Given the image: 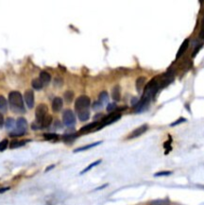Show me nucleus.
Here are the masks:
<instances>
[{
	"instance_id": "obj_9",
	"label": "nucleus",
	"mask_w": 204,
	"mask_h": 205,
	"mask_svg": "<svg viewBox=\"0 0 204 205\" xmlns=\"http://www.w3.org/2000/svg\"><path fill=\"white\" fill-rule=\"evenodd\" d=\"M147 125H143L141 127H139L136 129H134V131L131 133V135L128 136V138L132 139V138H136L138 136H140L143 133L147 132Z\"/></svg>"
},
{
	"instance_id": "obj_12",
	"label": "nucleus",
	"mask_w": 204,
	"mask_h": 205,
	"mask_svg": "<svg viewBox=\"0 0 204 205\" xmlns=\"http://www.w3.org/2000/svg\"><path fill=\"white\" fill-rule=\"evenodd\" d=\"M189 46V40L188 39H185L183 41V43L181 44V47H180V49L178 51V53H177V55H176V58L177 59H179L182 56V54H183L186 50H187V48H188Z\"/></svg>"
},
{
	"instance_id": "obj_30",
	"label": "nucleus",
	"mask_w": 204,
	"mask_h": 205,
	"mask_svg": "<svg viewBox=\"0 0 204 205\" xmlns=\"http://www.w3.org/2000/svg\"><path fill=\"white\" fill-rule=\"evenodd\" d=\"M171 174V171H162V172H158L154 176L155 177H161V176H167Z\"/></svg>"
},
{
	"instance_id": "obj_17",
	"label": "nucleus",
	"mask_w": 204,
	"mask_h": 205,
	"mask_svg": "<svg viewBox=\"0 0 204 205\" xmlns=\"http://www.w3.org/2000/svg\"><path fill=\"white\" fill-rule=\"evenodd\" d=\"M98 101L101 102L102 105H104V104H109L108 102H109V96H108V93L105 91L103 92H101L100 95H99V98H98Z\"/></svg>"
},
{
	"instance_id": "obj_26",
	"label": "nucleus",
	"mask_w": 204,
	"mask_h": 205,
	"mask_svg": "<svg viewBox=\"0 0 204 205\" xmlns=\"http://www.w3.org/2000/svg\"><path fill=\"white\" fill-rule=\"evenodd\" d=\"M44 136L46 140H51V141H55V140L59 139V135L56 133H45Z\"/></svg>"
},
{
	"instance_id": "obj_33",
	"label": "nucleus",
	"mask_w": 204,
	"mask_h": 205,
	"mask_svg": "<svg viewBox=\"0 0 204 205\" xmlns=\"http://www.w3.org/2000/svg\"><path fill=\"white\" fill-rule=\"evenodd\" d=\"M200 38H201V39L204 38V18L202 20V24H201V30H200Z\"/></svg>"
},
{
	"instance_id": "obj_22",
	"label": "nucleus",
	"mask_w": 204,
	"mask_h": 205,
	"mask_svg": "<svg viewBox=\"0 0 204 205\" xmlns=\"http://www.w3.org/2000/svg\"><path fill=\"white\" fill-rule=\"evenodd\" d=\"M15 125H16V122L14 121L13 118L12 117H9L8 119L6 120V129H15Z\"/></svg>"
},
{
	"instance_id": "obj_27",
	"label": "nucleus",
	"mask_w": 204,
	"mask_h": 205,
	"mask_svg": "<svg viewBox=\"0 0 204 205\" xmlns=\"http://www.w3.org/2000/svg\"><path fill=\"white\" fill-rule=\"evenodd\" d=\"M8 140L7 139H4L3 141L0 142V151H3V150H5L8 147Z\"/></svg>"
},
{
	"instance_id": "obj_10",
	"label": "nucleus",
	"mask_w": 204,
	"mask_h": 205,
	"mask_svg": "<svg viewBox=\"0 0 204 205\" xmlns=\"http://www.w3.org/2000/svg\"><path fill=\"white\" fill-rule=\"evenodd\" d=\"M62 105H63L62 99L61 98H55L52 101V110L56 112H60L62 108Z\"/></svg>"
},
{
	"instance_id": "obj_5",
	"label": "nucleus",
	"mask_w": 204,
	"mask_h": 205,
	"mask_svg": "<svg viewBox=\"0 0 204 205\" xmlns=\"http://www.w3.org/2000/svg\"><path fill=\"white\" fill-rule=\"evenodd\" d=\"M120 117H121V115L119 114V112H112V114L109 115L108 116H105V117L102 118V120L99 122V125L98 126V128H96L95 131H98V129H102V128L107 126V125H110V124L114 123V122H115L117 120H119Z\"/></svg>"
},
{
	"instance_id": "obj_8",
	"label": "nucleus",
	"mask_w": 204,
	"mask_h": 205,
	"mask_svg": "<svg viewBox=\"0 0 204 205\" xmlns=\"http://www.w3.org/2000/svg\"><path fill=\"white\" fill-rule=\"evenodd\" d=\"M24 98L29 109H32L34 106V93L32 90H26L24 94Z\"/></svg>"
},
{
	"instance_id": "obj_6",
	"label": "nucleus",
	"mask_w": 204,
	"mask_h": 205,
	"mask_svg": "<svg viewBox=\"0 0 204 205\" xmlns=\"http://www.w3.org/2000/svg\"><path fill=\"white\" fill-rule=\"evenodd\" d=\"M62 121L63 124L68 128H71L76 123V116H75L73 111L65 110L62 114Z\"/></svg>"
},
{
	"instance_id": "obj_11",
	"label": "nucleus",
	"mask_w": 204,
	"mask_h": 205,
	"mask_svg": "<svg viewBox=\"0 0 204 205\" xmlns=\"http://www.w3.org/2000/svg\"><path fill=\"white\" fill-rule=\"evenodd\" d=\"M99 125V122H93V123H91V124H88V125L86 126H84L82 127L81 129H79V132L80 133H85V132H89L91 131H94V129H95L96 128H98V126Z\"/></svg>"
},
{
	"instance_id": "obj_23",
	"label": "nucleus",
	"mask_w": 204,
	"mask_h": 205,
	"mask_svg": "<svg viewBox=\"0 0 204 205\" xmlns=\"http://www.w3.org/2000/svg\"><path fill=\"white\" fill-rule=\"evenodd\" d=\"M28 142L26 140H23V141H12L10 143V148H19V147H23V145H26V143Z\"/></svg>"
},
{
	"instance_id": "obj_24",
	"label": "nucleus",
	"mask_w": 204,
	"mask_h": 205,
	"mask_svg": "<svg viewBox=\"0 0 204 205\" xmlns=\"http://www.w3.org/2000/svg\"><path fill=\"white\" fill-rule=\"evenodd\" d=\"M101 163V160H98V161H95V162H94V163L93 164H91V165H89L87 167H86V168H85V169H83L81 172H80V174H84V173H86V172L87 171H89V170H91V169H92L93 168V167H95V165H99Z\"/></svg>"
},
{
	"instance_id": "obj_21",
	"label": "nucleus",
	"mask_w": 204,
	"mask_h": 205,
	"mask_svg": "<svg viewBox=\"0 0 204 205\" xmlns=\"http://www.w3.org/2000/svg\"><path fill=\"white\" fill-rule=\"evenodd\" d=\"M145 82H146V78H145V77H140V78L137 79V80H136V89H137L138 92H140L142 90V88L144 87Z\"/></svg>"
},
{
	"instance_id": "obj_36",
	"label": "nucleus",
	"mask_w": 204,
	"mask_h": 205,
	"mask_svg": "<svg viewBox=\"0 0 204 205\" xmlns=\"http://www.w3.org/2000/svg\"><path fill=\"white\" fill-rule=\"evenodd\" d=\"M3 124H4V118H3V115L0 114V127H1Z\"/></svg>"
},
{
	"instance_id": "obj_35",
	"label": "nucleus",
	"mask_w": 204,
	"mask_h": 205,
	"mask_svg": "<svg viewBox=\"0 0 204 205\" xmlns=\"http://www.w3.org/2000/svg\"><path fill=\"white\" fill-rule=\"evenodd\" d=\"M137 104H138V99H137V98H133L132 100H131V105H132V106H136Z\"/></svg>"
},
{
	"instance_id": "obj_18",
	"label": "nucleus",
	"mask_w": 204,
	"mask_h": 205,
	"mask_svg": "<svg viewBox=\"0 0 204 205\" xmlns=\"http://www.w3.org/2000/svg\"><path fill=\"white\" fill-rule=\"evenodd\" d=\"M52 123V116L51 115H46L44 119H43L41 123V128H47L51 125Z\"/></svg>"
},
{
	"instance_id": "obj_28",
	"label": "nucleus",
	"mask_w": 204,
	"mask_h": 205,
	"mask_svg": "<svg viewBox=\"0 0 204 205\" xmlns=\"http://www.w3.org/2000/svg\"><path fill=\"white\" fill-rule=\"evenodd\" d=\"M92 107H93L94 110L98 111V110L102 109V107H103V105H102L101 102H99V101H95V102H94V104H93Z\"/></svg>"
},
{
	"instance_id": "obj_1",
	"label": "nucleus",
	"mask_w": 204,
	"mask_h": 205,
	"mask_svg": "<svg viewBox=\"0 0 204 205\" xmlns=\"http://www.w3.org/2000/svg\"><path fill=\"white\" fill-rule=\"evenodd\" d=\"M159 90V85L157 80L153 79L147 84V86L145 87V91L141 100L138 102V104L135 106V110L136 112H141L146 104H147V102L151 99L153 96L156 95L157 91Z\"/></svg>"
},
{
	"instance_id": "obj_4",
	"label": "nucleus",
	"mask_w": 204,
	"mask_h": 205,
	"mask_svg": "<svg viewBox=\"0 0 204 205\" xmlns=\"http://www.w3.org/2000/svg\"><path fill=\"white\" fill-rule=\"evenodd\" d=\"M90 104H91V100L89 96L84 95L80 96L76 99V102H75V109H76L78 112L84 110H88Z\"/></svg>"
},
{
	"instance_id": "obj_19",
	"label": "nucleus",
	"mask_w": 204,
	"mask_h": 205,
	"mask_svg": "<svg viewBox=\"0 0 204 205\" xmlns=\"http://www.w3.org/2000/svg\"><path fill=\"white\" fill-rule=\"evenodd\" d=\"M102 142L99 141V142H96V143H94V144H90V145H84V147L82 148H77L76 150H74V152H79V151H83V150H86V149H89V148H92L94 147H96V145H100Z\"/></svg>"
},
{
	"instance_id": "obj_25",
	"label": "nucleus",
	"mask_w": 204,
	"mask_h": 205,
	"mask_svg": "<svg viewBox=\"0 0 204 205\" xmlns=\"http://www.w3.org/2000/svg\"><path fill=\"white\" fill-rule=\"evenodd\" d=\"M73 98H74V93L72 91H66L65 93H64V99H65L68 103L73 100Z\"/></svg>"
},
{
	"instance_id": "obj_15",
	"label": "nucleus",
	"mask_w": 204,
	"mask_h": 205,
	"mask_svg": "<svg viewBox=\"0 0 204 205\" xmlns=\"http://www.w3.org/2000/svg\"><path fill=\"white\" fill-rule=\"evenodd\" d=\"M8 110V102L3 96H0V112L5 114Z\"/></svg>"
},
{
	"instance_id": "obj_34",
	"label": "nucleus",
	"mask_w": 204,
	"mask_h": 205,
	"mask_svg": "<svg viewBox=\"0 0 204 205\" xmlns=\"http://www.w3.org/2000/svg\"><path fill=\"white\" fill-rule=\"evenodd\" d=\"M201 46H202V45H200V46H197V47L195 48V51L193 52V54H192V57H193V58H194V57L197 55V53L198 51H200V49L201 48Z\"/></svg>"
},
{
	"instance_id": "obj_31",
	"label": "nucleus",
	"mask_w": 204,
	"mask_h": 205,
	"mask_svg": "<svg viewBox=\"0 0 204 205\" xmlns=\"http://www.w3.org/2000/svg\"><path fill=\"white\" fill-rule=\"evenodd\" d=\"M115 109H116V104L115 103H109L108 106H107V111H108V112L114 111Z\"/></svg>"
},
{
	"instance_id": "obj_7",
	"label": "nucleus",
	"mask_w": 204,
	"mask_h": 205,
	"mask_svg": "<svg viewBox=\"0 0 204 205\" xmlns=\"http://www.w3.org/2000/svg\"><path fill=\"white\" fill-rule=\"evenodd\" d=\"M47 107L45 104H40L36 108L35 111V117H36V123H38L41 126V123L43 119L47 115Z\"/></svg>"
},
{
	"instance_id": "obj_14",
	"label": "nucleus",
	"mask_w": 204,
	"mask_h": 205,
	"mask_svg": "<svg viewBox=\"0 0 204 205\" xmlns=\"http://www.w3.org/2000/svg\"><path fill=\"white\" fill-rule=\"evenodd\" d=\"M112 98L114 101H119L120 100V98H121L120 87L118 85L115 86V87H114V89H112Z\"/></svg>"
},
{
	"instance_id": "obj_3",
	"label": "nucleus",
	"mask_w": 204,
	"mask_h": 205,
	"mask_svg": "<svg viewBox=\"0 0 204 205\" xmlns=\"http://www.w3.org/2000/svg\"><path fill=\"white\" fill-rule=\"evenodd\" d=\"M28 129V122L24 117H20L16 120L15 129L10 132V136H22Z\"/></svg>"
},
{
	"instance_id": "obj_13",
	"label": "nucleus",
	"mask_w": 204,
	"mask_h": 205,
	"mask_svg": "<svg viewBox=\"0 0 204 205\" xmlns=\"http://www.w3.org/2000/svg\"><path fill=\"white\" fill-rule=\"evenodd\" d=\"M39 79L42 80V82H43V84H44V85H47L48 83L50 82V80H51V77H50L49 73H47L45 71L41 72Z\"/></svg>"
},
{
	"instance_id": "obj_16",
	"label": "nucleus",
	"mask_w": 204,
	"mask_h": 205,
	"mask_svg": "<svg viewBox=\"0 0 204 205\" xmlns=\"http://www.w3.org/2000/svg\"><path fill=\"white\" fill-rule=\"evenodd\" d=\"M78 116L79 118V120L80 121H87L89 119V117H90V112L88 110H84V111H81V112H78Z\"/></svg>"
},
{
	"instance_id": "obj_32",
	"label": "nucleus",
	"mask_w": 204,
	"mask_h": 205,
	"mask_svg": "<svg viewBox=\"0 0 204 205\" xmlns=\"http://www.w3.org/2000/svg\"><path fill=\"white\" fill-rule=\"evenodd\" d=\"M150 205H169V203L164 201H157L152 202Z\"/></svg>"
},
{
	"instance_id": "obj_2",
	"label": "nucleus",
	"mask_w": 204,
	"mask_h": 205,
	"mask_svg": "<svg viewBox=\"0 0 204 205\" xmlns=\"http://www.w3.org/2000/svg\"><path fill=\"white\" fill-rule=\"evenodd\" d=\"M9 102L10 105V109L15 112H25V107L23 98L19 92L13 91L10 92L9 95Z\"/></svg>"
},
{
	"instance_id": "obj_20",
	"label": "nucleus",
	"mask_w": 204,
	"mask_h": 205,
	"mask_svg": "<svg viewBox=\"0 0 204 205\" xmlns=\"http://www.w3.org/2000/svg\"><path fill=\"white\" fill-rule=\"evenodd\" d=\"M31 85H32V87L36 90H41L43 88V86H44V84H43L42 80L40 79H34L32 80Z\"/></svg>"
},
{
	"instance_id": "obj_37",
	"label": "nucleus",
	"mask_w": 204,
	"mask_h": 205,
	"mask_svg": "<svg viewBox=\"0 0 204 205\" xmlns=\"http://www.w3.org/2000/svg\"><path fill=\"white\" fill-rule=\"evenodd\" d=\"M101 116H103V115H102L101 114H99V115H95V119H98V117H101Z\"/></svg>"
},
{
	"instance_id": "obj_29",
	"label": "nucleus",
	"mask_w": 204,
	"mask_h": 205,
	"mask_svg": "<svg viewBox=\"0 0 204 205\" xmlns=\"http://www.w3.org/2000/svg\"><path fill=\"white\" fill-rule=\"evenodd\" d=\"M186 121V119L185 118H183V117H181V118H179L178 120L177 121H175V122H173L172 124H171V127H174V126H177V125H179V124H181V123H182V122H185Z\"/></svg>"
}]
</instances>
